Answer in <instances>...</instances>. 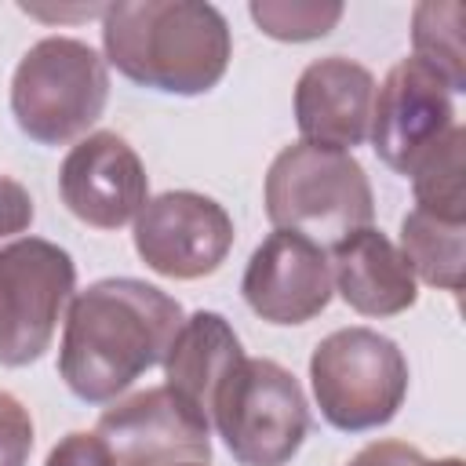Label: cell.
<instances>
[{
    "label": "cell",
    "instance_id": "cell-13",
    "mask_svg": "<svg viewBox=\"0 0 466 466\" xmlns=\"http://www.w3.org/2000/svg\"><path fill=\"white\" fill-rule=\"evenodd\" d=\"M371 102L375 76L368 66L346 55L309 62L295 84V124L302 131V142L350 153L368 138Z\"/></svg>",
    "mask_w": 466,
    "mask_h": 466
},
{
    "label": "cell",
    "instance_id": "cell-5",
    "mask_svg": "<svg viewBox=\"0 0 466 466\" xmlns=\"http://www.w3.org/2000/svg\"><path fill=\"white\" fill-rule=\"evenodd\" d=\"M309 386L320 415L342 433L386 426L408 397V360L375 328H339L313 346Z\"/></svg>",
    "mask_w": 466,
    "mask_h": 466
},
{
    "label": "cell",
    "instance_id": "cell-22",
    "mask_svg": "<svg viewBox=\"0 0 466 466\" xmlns=\"http://www.w3.org/2000/svg\"><path fill=\"white\" fill-rule=\"evenodd\" d=\"M33 215H36V208H33L29 189L18 178L0 175V240L25 233L33 226Z\"/></svg>",
    "mask_w": 466,
    "mask_h": 466
},
{
    "label": "cell",
    "instance_id": "cell-6",
    "mask_svg": "<svg viewBox=\"0 0 466 466\" xmlns=\"http://www.w3.org/2000/svg\"><path fill=\"white\" fill-rule=\"evenodd\" d=\"M211 422L240 466H288L309 433V404L284 364L244 357L218 386Z\"/></svg>",
    "mask_w": 466,
    "mask_h": 466
},
{
    "label": "cell",
    "instance_id": "cell-7",
    "mask_svg": "<svg viewBox=\"0 0 466 466\" xmlns=\"http://www.w3.org/2000/svg\"><path fill=\"white\" fill-rule=\"evenodd\" d=\"M76 262L44 237L0 248V364L25 368L51 350L55 328L73 302Z\"/></svg>",
    "mask_w": 466,
    "mask_h": 466
},
{
    "label": "cell",
    "instance_id": "cell-16",
    "mask_svg": "<svg viewBox=\"0 0 466 466\" xmlns=\"http://www.w3.org/2000/svg\"><path fill=\"white\" fill-rule=\"evenodd\" d=\"M400 255L415 280L459 295L466 269V222H444L411 208L400 218Z\"/></svg>",
    "mask_w": 466,
    "mask_h": 466
},
{
    "label": "cell",
    "instance_id": "cell-21",
    "mask_svg": "<svg viewBox=\"0 0 466 466\" xmlns=\"http://www.w3.org/2000/svg\"><path fill=\"white\" fill-rule=\"evenodd\" d=\"M44 466H113V459H109L106 444L98 441V433L73 430V433H66L51 448V455H47Z\"/></svg>",
    "mask_w": 466,
    "mask_h": 466
},
{
    "label": "cell",
    "instance_id": "cell-25",
    "mask_svg": "<svg viewBox=\"0 0 466 466\" xmlns=\"http://www.w3.org/2000/svg\"><path fill=\"white\" fill-rule=\"evenodd\" d=\"M186 466H208V462H186Z\"/></svg>",
    "mask_w": 466,
    "mask_h": 466
},
{
    "label": "cell",
    "instance_id": "cell-12",
    "mask_svg": "<svg viewBox=\"0 0 466 466\" xmlns=\"http://www.w3.org/2000/svg\"><path fill=\"white\" fill-rule=\"evenodd\" d=\"M240 295L248 309L269 324H306L324 313L335 295L328 251L302 233L273 229L251 251Z\"/></svg>",
    "mask_w": 466,
    "mask_h": 466
},
{
    "label": "cell",
    "instance_id": "cell-9",
    "mask_svg": "<svg viewBox=\"0 0 466 466\" xmlns=\"http://www.w3.org/2000/svg\"><path fill=\"white\" fill-rule=\"evenodd\" d=\"M95 433L113 466H186L211 459V422L167 386L116 400L98 415Z\"/></svg>",
    "mask_w": 466,
    "mask_h": 466
},
{
    "label": "cell",
    "instance_id": "cell-11",
    "mask_svg": "<svg viewBox=\"0 0 466 466\" xmlns=\"http://www.w3.org/2000/svg\"><path fill=\"white\" fill-rule=\"evenodd\" d=\"M62 204L95 229H120L135 222L149 200V175L138 153L116 131L84 135L58 167Z\"/></svg>",
    "mask_w": 466,
    "mask_h": 466
},
{
    "label": "cell",
    "instance_id": "cell-3",
    "mask_svg": "<svg viewBox=\"0 0 466 466\" xmlns=\"http://www.w3.org/2000/svg\"><path fill=\"white\" fill-rule=\"evenodd\" d=\"M262 200L273 229L302 233L320 248L339 244L375 218V197L360 160L302 138L273 157Z\"/></svg>",
    "mask_w": 466,
    "mask_h": 466
},
{
    "label": "cell",
    "instance_id": "cell-4",
    "mask_svg": "<svg viewBox=\"0 0 466 466\" xmlns=\"http://www.w3.org/2000/svg\"><path fill=\"white\" fill-rule=\"evenodd\" d=\"M109 102L106 58L76 36L36 40L11 76V113L22 135L40 146L80 138Z\"/></svg>",
    "mask_w": 466,
    "mask_h": 466
},
{
    "label": "cell",
    "instance_id": "cell-8",
    "mask_svg": "<svg viewBox=\"0 0 466 466\" xmlns=\"http://www.w3.org/2000/svg\"><path fill=\"white\" fill-rule=\"evenodd\" d=\"M233 248L229 211L193 189H167L149 197L135 215V251L138 258L171 280L211 277Z\"/></svg>",
    "mask_w": 466,
    "mask_h": 466
},
{
    "label": "cell",
    "instance_id": "cell-2",
    "mask_svg": "<svg viewBox=\"0 0 466 466\" xmlns=\"http://www.w3.org/2000/svg\"><path fill=\"white\" fill-rule=\"evenodd\" d=\"M106 62L164 95L211 91L233 58L222 11L204 0H120L102 7Z\"/></svg>",
    "mask_w": 466,
    "mask_h": 466
},
{
    "label": "cell",
    "instance_id": "cell-17",
    "mask_svg": "<svg viewBox=\"0 0 466 466\" xmlns=\"http://www.w3.org/2000/svg\"><path fill=\"white\" fill-rule=\"evenodd\" d=\"M411 193L415 208L444 218V222H466V131L455 124L411 171Z\"/></svg>",
    "mask_w": 466,
    "mask_h": 466
},
{
    "label": "cell",
    "instance_id": "cell-10",
    "mask_svg": "<svg viewBox=\"0 0 466 466\" xmlns=\"http://www.w3.org/2000/svg\"><path fill=\"white\" fill-rule=\"evenodd\" d=\"M455 124L448 84L419 58H400L375 87L368 138L386 167L408 175Z\"/></svg>",
    "mask_w": 466,
    "mask_h": 466
},
{
    "label": "cell",
    "instance_id": "cell-24",
    "mask_svg": "<svg viewBox=\"0 0 466 466\" xmlns=\"http://www.w3.org/2000/svg\"><path fill=\"white\" fill-rule=\"evenodd\" d=\"M422 466H462V459H455V455H451V459H433V462L422 459Z\"/></svg>",
    "mask_w": 466,
    "mask_h": 466
},
{
    "label": "cell",
    "instance_id": "cell-18",
    "mask_svg": "<svg viewBox=\"0 0 466 466\" xmlns=\"http://www.w3.org/2000/svg\"><path fill=\"white\" fill-rule=\"evenodd\" d=\"M466 7L459 0H422L411 11V44L422 66H430L451 95L466 91V47H462Z\"/></svg>",
    "mask_w": 466,
    "mask_h": 466
},
{
    "label": "cell",
    "instance_id": "cell-15",
    "mask_svg": "<svg viewBox=\"0 0 466 466\" xmlns=\"http://www.w3.org/2000/svg\"><path fill=\"white\" fill-rule=\"evenodd\" d=\"M244 360L233 324L215 309H197L182 320L164 357V386L211 422V404L226 375Z\"/></svg>",
    "mask_w": 466,
    "mask_h": 466
},
{
    "label": "cell",
    "instance_id": "cell-20",
    "mask_svg": "<svg viewBox=\"0 0 466 466\" xmlns=\"http://www.w3.org/2000/svg\"><path fill=\"white\" fill-rule=\"evenodd\" d=\"M33 451V419L29 408L0 390V466H25Z\"/></svg>",
    "mask_w": 466,
    "mask_h": 466
},
{
    "label": "cell",
    "instance_id": "cell-23",
    "mask_svg": "<svg viewBox=\"0 0 466 466\" xmlns=\"http://www.w3.org/2000/svg\"><path fill=\"white\" fill-rule=\"evenodd\" d=\"M346 466H422V451L404 441H371Z\"/></svg>",
    "mask_w": 466,
    "mask_h": 466
},
{
    "label": "cell",
    "instance_id": "cell-1",
    "mask_svg": "<svg viewBox=\"0 0 466 466\" xmlns=\"http://www.w3.org/2000/svg\"><path fill=\"white\" fill-rule=\"evenodd\" d=\"M186 313L178 299L135 277H106L76 291L66 313L58 375L87 404L116 400L138 375L164 364Z\"/></svg>",
    "mask_w": 466,
    "mask_h": 466
},
{
    "label": "cell",
    "instance_id": "cell-14",
    "mask_svg": "<svg viewBox=\"0 0 466 466\" xmlns=\"http://www.w3.org/2000/svg\"><path fill=\"white\" fill-rule=\"evenodd\" d=\"M331 284L360 317H397L415 306L419 280L400 248L375 226H364L331 244Z\"/></svg>",
    "mask_w": 466,
    "mask_h": 466
},
{
    "label": "cell",
    "instance_id": "cell-19",
    "mask_svg": "<svg viewBox=\"0 0 466 466\" xmlns=\"http://www.w3.org/2000/svg\"><path fill=\"white\" fill-rule=\"evenodd\" d=\"M248 15L273 40L306 44V40L328 36L339 25L342 4L335 0H255Z\"/></svg>",
    "mask_w": 466,
    "mask_h": 466
}]
</instances>
